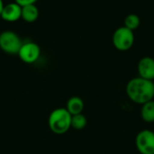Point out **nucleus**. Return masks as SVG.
<instances>
[{
  "label": "nucleus",
  "mask_w": 154,
  "mask_h": 154,
  "mask_svg": "<svg viewBox=\"0 0 154 154\" xmlns=\"http://www.w3.org/2000/svg\"><path fill=\"white\" fill-rule=\"evenodd\" d=\"M125 92L129 99L138 105H143L154 97V82L140 77L128 81Z\"/></svg>",
  "instance_id": "1"
},
{
  "label": "nucleus",
  "mask_w": 154,
  "mask_h": 154,
  "mask_svg": "<svg viewBox=\"0 0 154 154\" xmlns=\"http://www.w3.org/2000/svg\"><path fill=\"white\" fill-rule=\"evenodd\" d=\"M71 117L65 107L56 108L49 116L48 125L55 134H64L71 128Z\"/></svg>",
  "instance_id": "2"
},
{
  "label": "nucleus",
  "mask_w": 154,
  "mask_h": 154,
  "mask_svg": "<svg viewBox=\"0 0 154 154\" xmlns=\"http://www.w3.org/2000/svg\"><path fill=\"white\" fill-rule=\"evenodd\" d=\"M112 42L116 50L120 51H126L130 50L134 43V32L125 26H121L115 31Z\"/></svg>",
  "instance_id": "3"
},
{
  "label": "nucleus",
  "mask_w": 154,
  "mask_h": 154,
  "mask_svg": "<svg viewBox=\"0 0 154 154\" xmlns=\"http://www.w3.org/2000/svg\"><path fill=\"white\" fill-rule=\"evenodd\" d=\"M23 44L19 35L13 31H5L0 33V49L9 55H17Z\"/></svg>",
  "instance_id": "4"
},
{
  "label": "nucleus",
  "mask_w": 154,
  "mask_h": 154,
  "mask_svg": "<svg viewBox=\"0 0 154 154\" xmlns=\"http://www.w3.org/2000/svg\"><path fill=\"white\" fill-rule=\"evenodd\" d=\"M135 146L141 154H154V132L149 129L140 131L135 137Z\"/></svg>",
  "instance_id": "5"
},
{
  "label": "nucleus",
  "mask_w": 154,
  "mask_h": 154,
  "mask_svg": "<svg viewBox=\"0 0 154 154\" xmlns=\"http://www.w3.org/2000/svg\"><path fill=\"white\" fill-rule=\"evenodd\" d=\"M17 55L23 62L27 64H32L36 62L40 58L41 49L39 45L33 42H23Z\"/></svg>",
  "instance_id": "6"
},
{
  "label": "nucleus",
  "mask_w": 154,
  "mask_h": 154,
  "mask_svg": "<svg viewBox=\"0 0 154 154\" xmlns=\"http://www.w3.org/2000/svg\"><path fill=\"white\" fill-rule=\"evenodd\" d=\"M138 77L152 80L154 79V59L152 57H143L142 58L137 65Z\"/></svg>",
  "instance_id": "7"
},
{
  "label": "nucleus",
  "mask_w": 154,
  "mask_h": 154,
  "mask_svg": "<svg viewBox=\"0 0 154 154\" xmlns=\"http://www.w3.org/2000/svg\"><path fill=\"white\" fill-rule=\"evenodd\" d=\"M22 15V6L17 3L13 2L4 5L0 17L8 23H14L21 19Z\"/></svg>",
  "instance_id": "8"
},
{
  "label": "nucleus",
  "mask_w": 154,
  "mask_h": 154,
  "mask_svg": "<svg viewBox=\"0 0 154 154\" xmlns=\"http://www.w3.org/2000/svg\"><path fill=\"white\" fill-rule=\"evenodd\" d=\"M84 106H85L84 101L82 100V98L75 96V97H71L68 100L65 108L71 116H75V115L82 114L84 110Z\"/></svg>",
  "instance_id": "9"
},
{
  "label": "nucleus",
  "mask_w": 154,
  "mask_h": 154,
  "mask_svg": "<svg viewBox=\"0 0 154 154\" xmlns=\"http://www.w3.org/2000/svg\"><path fill=\"white\" fill-rule=\"evenodd\" d=\"M39 17V9L35 5H28L22 6V15L21 18L25 23H34Z\"/></svg>",
  "instance_id": "10"
},
{
  "label": "nucleus",
  "mask_w": 154,
  "mask_h": 154,
  "mask_svg": "<svg viewBox=\"0 0 154 154\" xmlns=\"http://www.w3.org/2000/svg\"><path fill=\"white\" fill-rule=\"evenodd\" d=\"M141 117L148 124L154 123V100H151L142 105L141 108Z\"/></svg>",
  "instance_id": "11"
},
{
  "label": "nucleus",
  "mask_w": 154,
  "mask_h": 154,
  "mask_svg": "<svg viewBox=\"0 0 154 154\" xmlns=\"http://www.w3.org/2000/svg\"><path fill=\"white\" fill-rule=\"evenodd\" d=\"M141 24V19L140 17L135 14H130L125 18V27L128 28L131 31L136 30Z\"/></svg>",
  "instance_id": "12"
},
{
  "label": "nucleus",
  "mask_w": 154,
  "mask_h": 154,
  "mask_svg": "<svg viewBox=\"0 0 154 154\" xmlns=\"http://www.w3.org/2000/svg\"><path fill=\"white\" fill-rule=\"evenodd\" d=\"M88 120L83 114L72 116L71 117V127L75 130H82L87 126Z\"/></svg>",
  "instance_id": "13"
},
{
  "label": "nucleus",
  "mask_w": 154,
  "mask_h": 154,
  "mask_svg": "<svg viewBox=\"0 0 154 154\" xmlns=\"http://www.w3.org/2000/svg\"><path fill=\"white\" fill-rule=\"evenodd\" d=\"M38 0H14L15 3H17L21 6L28 5H35V3Z\"/></svg>",
  "instance_id": "14"
},
{
  "label": "nucleus",
  "mask_w": 154,
  "mask_h": 154,
  "mask_svg": "<svg viewBox=\"0 0 154 154\" xmlns=\"http://www.w3.org/2000/svg\"><path fill=\"white\" fill-rule=\"evenodd\" d=\"M3 7H4V3H3V0H0V15H1V13H2Z\"/></svg>",
  "instance_id": "15"
}]
</instances>
